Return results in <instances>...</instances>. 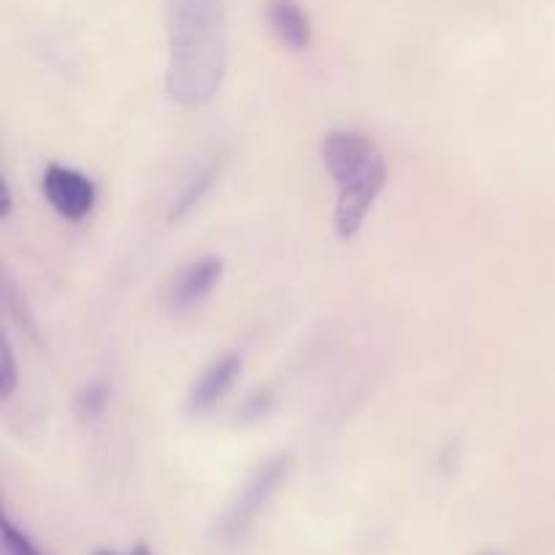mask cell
<instances>
[{
  "mask_svg": "<svg viewBox=\"0 0 555 555\" xmlns=\"http://www.w3.org/2000/svg\"><path fill=\"white\" fill-rule=\"evenodd\" d=\"M222 271H225V263L217 255H206V258H198L190 266H184L177 274V280L171 282V291H168V307H171V312L179 314L198 307L220 285Z\"/></svg>",
  "mask_w": 555,
  "mask_h": 555,
  "instance_id": "8992f818",
  "label": "cell"
},
{
  "mask_svg": "<svg viewBox=\"0 0 555 555\" xmlns=\"http://www.w3.org/2000/svg\"><path fill=\"white\" fill-rule=\"evenodd\" d=\"M269 404H271V396L269 393H255V399L247 401L244 412H249V415H253V417H258V415H263L266 410H269Z\"/></svg>",
  "mask_w": 555,
  "mask_h": 555,
  "instance_id": "7c38bea8",
  "label": "cell"
},
{
  "mask_svg": "<svg viewBox=\"0 0 555 555\" xmlns=\"http://www.w3.org/2000/svg\"><path fill=\"white\" fill-rule=\"evenodd\" d=\"M166 92L179 106H204L228 70V27L222 0L166 3Z\"/></svg>",
  "mask_w": 555,
  "mask_h": 555,
  "instance_id": "6da1fadb",
  "label": "cell"
},
{
  "mask_svg": "<svg viewBox=\"0 0 555 555\" xmlns=\"http://www.w3.org/2000/svg\"><path fill=\"white\" fill-rule=\"evenodd\" d=\"M269 25L287 49L312 47V20L298 0H269Z\"/></svg>",
  "mask_w": 555,
  "mask_h": 555,
  "instance_id": "52a82bcc",
  "label": "cell"
},
{
  "mask_svg": "<svg viewBox=\"0 0 555 555\" xmlns=\"http://www.w3.org/2000/svg\"><path fill=\"white\" fill-rule=\"evenodd\" d=\"M108 399H112V383L106 377L90 379L79 388L74 399V415L79 423H95L106 412Z\"/></svg>",
  "mask_w": 555,
  "mask_h": 555,
  "instance_id": "9c48e42d",
  "label": "cell"
},
{
  "mask_svg": "<svg viewBox=\"0 0 555 555\" xmlns=\"http://www.w3.org/2000/svg\"><path fill=\"white\" fill-rule=\"evenodd\" d=\"M325 171L336 184L334 228L339 238H352L372 215L388 182V166L372 139L356 130H334L320 144Z\"/></svg>",
  "mask_w": 555,
  "mask_h": 555,
  "instance_id": "7a4b0ae2",
  "label": "cell"
},
{
  "mask_svg": "<svg viewBox=\"0 0 555 555\" xmlns=\"http://www.w3.org/2000/svg\"><path fill=\"white\" fill-rule=\"evenodd\" d=\"M16 383H20V374H16V358L14 350H11V341H3V361H0V396L5 401L14 396Z\"/></svg>",
  "mask_w": 555,
  "mask_h": 555,
  "instance_id": "8fae6325",
  "label": "cell"
},
{
  "mask_svg": "<svg viewBox=\"0 0 555 555\" xmlns=\"http://www.w3.org/2000/svg\"><path fill=\"white\" fill-rule=\"evenodd\" d=\"M43 195H47L49 206L57 211L63 220L79 222L85 220L92 211L98 198L95 182H92L87 173L76 171V168L60 166V163H52L47 166L41 179Z\"/></svg>",
  "mask_w": 555,
  "mask_h": 555,
  "instance_id": "277c9868",
  "label": "cell"
},
{
  "mask_svg": "<svg viewBox=\"0 0 555 555\" xmlns=\"http://www.w3.org/2000/svg\"><path fill=\"white\" fill-rule=\"evenodd\" d=\"M3 555H41L30 537L20 526H14L9 515L3 518Z\"/></svg>",
  "mask_w": 555,
  "mask_h": 555,
  "instance_id": "30bf717a",
  "label": "cell"
},
{
  "mask_svg": "<svg viewBox=\"0 0 555 555\" xmlns=\"http://www.w3.org/2000/svg\"><path fill=\"white\" fill-rule=\"evenodd\" d=\"M92 555H152V551L144 545V542H141V545H135L133 551H128V553H117V551H108V547H103V551H95Z\"/></svg>",
  "mask_w": 555,
  "mask_h": 555,
  "instance_id": "4fadbf2b",
  "label": "cell"
},
{
  "mask_svg": "<svg viewBox=\"0 0 555 555\" xmlns=\"http://www.w3.org/2000/svg\"><path fill=\"white\" fill-rule=\"evenodd\" d=\"M238 372H242V356L238 352H225L217 361H211L209 366L204 369L198 379L190 388L188 401H184V410L188 415L198 417L206 415L209 410H215L222 399L228 396V390L236 383Z\"/></svg>",
  "mask_w": 555,
  "mask_h": 555,
  "instance_id": "5b68a950",
  "label": "cell"
},
{
  "mask_svg": "<svg viewBox=\"0 0 555 555\" xmlns=\"http://www.w3.org/2000/svg\"><path fill=\"white\" fill-rule=\"evenodd\" d=\"M0 193H3V211H0V217H9L11 215V188H9V182H3V190H0Z\"/></svg>",
  "mask_w": 555,
  "mask_h": 555,
  "instance_id": "5bb4252c",
  "label": "cell"
},
{
  "mask_svg": "<svg viewBox=\"0 0 555 555\" xmlns=\"http://www.w3.org/2000/svg\"><path fill=\"white\" fill-rule=\"evenodd\" d=\"M217 177H220V163H201V166L190 173L188 182L182 184V190H179L177 198L171 201V206H168V222H179L188 215H193L201 206V201H204L206 195H209V190L215 188Z\"/></svg>",
  "mask_w": 555,
  "mask_h": 555,
  "instance_id": "ba28073f",
  "label": "cell"
},
{
  "mask_svg": "<svg viewBox=\"0 0 555 555\" xmlns=\"http://www.w3.org/2000/svg\"><path fill=\"white\" fill-rule=\"evenodd\" d=\"M291 464L293 459L287 453L271 455L266 464H260L258 469L249 475V480L244 482L242 491L236 493V499L228 504V509L220 515V520H217V537H220L222 542L242 540V537L253 529V524L260 518L266 504L274 499V493L280 491V486L285 482Z\"/></svg>",
  "mask_w": 555,
  "mask_h": 555,
  "instance_id": "3957f363",
  "label": "cell"
}]
</instances>
